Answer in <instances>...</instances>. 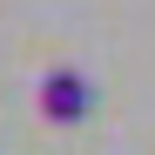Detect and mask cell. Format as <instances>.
Here are the masks:
<instances>
[{"label": "cell", "instance_id": "obj_1", "mask_svg": "<svg viewBox=\"0 0 155 155\" xmlns=\"http://www.w3.org/2000/svg\"><path fill=\"white\" fill-rule=\"evenodd\" d=\"M94 108V88H88V74H74V68H54V74H41V115L47 121H81Z\"/></svg>", "mask_w": 155, "mask_h": 155}]
</instances>
